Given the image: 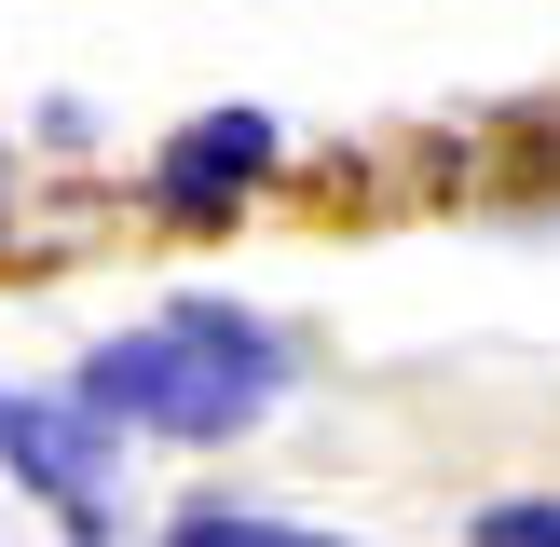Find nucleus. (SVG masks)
<instances>
[{"instance_id": "f03ea898", "label": "nucleus", "mask_w": 560, "mask_h": 547, "mask_svg": "<svg viewBox=\"0 0 560 547\" xmlns=\"http://www.w3.org/2000/svg\"><path fill=\"white\" fill-rule=\"evenodd\" d=\"M260 164H273V124H260V109H206V124L164 151V206H233Z\"/></svg>"}, {"instance_id": "20e7f679", "label": "nucleus", "mask_w": 560, "mask_h": 547, "mask_svg": "<svg viewBox=\"0 0 560 547\" xmlns=\"http://www.w3.org/2000/svg\"><path fill=\"white\" fill-rule=\"evenodd\" d=\"M178 547H328V534H273V520H178Z\"/></svg>"}, {"instance_id": "39448f33", "label": "nucleus", "mask_w": 560, "mask_h": 547, "mask_svg": "<svg viewBox=\"0 0 560 547\" xmlns=\"http://www.w3.org/2000/svg\"><path fill=\"white\" fill-rule=\"evenodd\" d=\"M479 534H492V547H560V507H492Z\"/></svg>"}, {"instance_id": "7ed1b4c3", "label": "nucleus", "mask_w": 560, "mask_h": 547, "mask_svg": "<svg viewBox=\"0 0 560 547\" xmlns=\"http://www.w3.org/2000/svg\"><path fill=\"white\" fill-rule=\"evenodd\" d=\"M0 452H14L42 492H69V507H82V479H96V438H82L69 410H0Z\"/></svg>"}, {"instance_id": "423d86ee", "label": "nucleus", "mask_w": 560, "mask_h": 547, "mask_svg": "<svg viewBox=\"0 0 560 547\" xmlns=\"http://www.w3.org/2000/svg\"><path fill=\"white\" fill-rule=\"evenodd\" d=\"M0 410H14V397H0Z\"/></svg>"}, {"instance_id": "f257e3e1", "label": "nucleus", "mask_w": 560, "mask_h": 547, "mask_svg": "<svg viewBox=\"0 0 560 547\" xmlns=\"http://www.w3.org/2000/svg\"><path fill=\"white\" fill-rule=\"evenodd\" d=\"M82 410L96 424H164V438H233V424L273 410V342L246 315H219V301H191V315L109 342L82 370Z\"/></svg>"}]
</instances>
